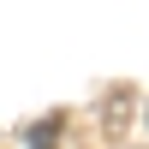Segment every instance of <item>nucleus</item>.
I'll list each match as a JSON object with an SVG mask.
<instances>
[{"mask_svg":"<svg viewBox=\"0 0 149 149\" xmlns=\"http://www.w3.org/2000/svg\"><path fill=\"white\" fill-rule=\"evenodd\" d=\"M54 137H60V113H54V119H36V125H30V149H48Z\"/></svg>","mask_w":149,"mask_h":149,"instance_id":"1","label":"nucleus"}]
</instances>
